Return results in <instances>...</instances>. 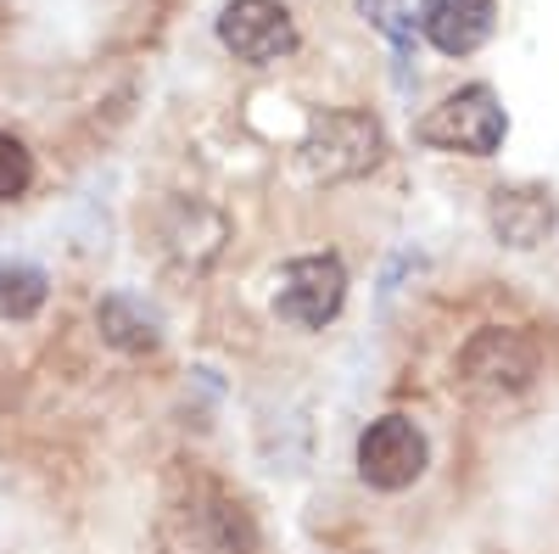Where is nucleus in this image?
<instances>
[{
  "mask_svg": "<svg viewBox=\"0 0 559 554\" xmlns=\"http://www.w3.org/2000/svg\"><path fill=\"white\" fill-rule=\"evenodd\" d=\"M386 152V134L381 123L358 113V107H319L308 118V134L297 141V168L302 179L313 185H342V179H358L381 163Z\"/></svg>",
  "mask_w": 559,
  "mask_h": 554,
  "instance_id": "f257e3e1",
  "label": "nucleus"
},
{
  "mask_svg": "<svg viewBox=\"0 0 559 554\" xmlns=\"http://www.w3.org/2000/svg\"><path fill=\"white\" fill-rule=\"evenodd\" d=\"M509 134V118L498 107L492 84H464L448 102H437L414 123V141L431 152H459V157H492Z\"/></svg>",
  "mask_w": 559,
  "mask_h": 554,
  "instance_id": "f03ea898",
  "label": "nucleus"
},
{
  "mask_svg": "<svg viewBox=\"0 0 559 554\" xmlns=\"http://www.w3.org/2000/svg\"><path fill=\"white\" fill-rule=\"evenodd\" d=\"M347 303V269L336 252H308V258H292L280 269V292H274V314L297 331H319L331 326Z\"/></svg>",
  "mask_w": 559,
  "mask_h": 554,
  "instance_id": "7ed1b4c3",
  "label": "nucleus"
},
{
  "mask_svg": "<svg viewBox=\"0 0 559 554\" xmlns=\"http://www.w3.org/2000/svg\"><path fill=\"white\" fill-rule=\"evenodd\" d=\"M426 432H419L408 414H381L369 421L364 437H358V476L376 487V493H403L426 476Z\"/></svg>",
  "mask_w": 559,
  "mask_h": 554,
  "instance_id": "20e7f679",
  "label": "nucleus"
},
{
  "mask_svg": "<svg viewBox=\"0 0 559 554\" xmlns=\"http://www.w3.org/2000/svg\"><path fill=\"white\" fill-rule=\"evenodd\" d=\"M537 376V347L532 337L509 331V326H487L471 337V347L459 353V381L481 392V398H509V392H526Z\"/></svg>",
  "mask_w": 559,
  "mask_h": 554,
  "instance_id": "39448f33",
  "label": "nucleus"
},
{
  "mask_svg": "<svg viewBox=\"0 0 559 554\" xmlns=\"http://www.w3.org/2000/svg\"><path fill=\"white\" fill-rule=\"evenodd\" d=\"M218 39L236 62L269 68V62L297 51V23L280 0H229L218 12Z\"/></svg>",
  "mask_w": 559,
  "mask_h": 554,
  "instance_id": "423d86ee",
  "label": "nucleus"
},
{
  "mask_svg": "<svg viewBox=\"0 0 559 554\" xmlns=\"http://www.w3.org/2000/svg\"><path fill=\"white\" fill-rule=\"evenodd\" d=\"M487 224L503 247L526 252L548 241V229H554V191H543V185H498L487 202Z\"/></svg>",
  "mask_w": 559,
  "mask_h": 554,
  "instance_id": "0eeeda50",
  "label": "nucleus"
},
{
  "mask_svg": "<svg viewBox=\"0 0 559 554\" xmlns=\"http://www.w3.org/2000/svg\"><path fill=\"white\" fill-rule=\"evenodd\" d=\"M498 7L492 0H426L419 12V34H426L442 57H471L492 39Z\"/></svg>",
  "mask_w": 559,
  "mask_h": 554,
  "instance_id": "6e6552de",
  "label": "nucleus"
},
{
  "mask_svg": "<svg viewBox=\"0 0 559 554\" xmlns=\"http://www.w3.org/2000/svg\"><path fill=\"white\" fill-rule=\"evenodd\" d=\"M96 326H102V337H107L118 353H152V347L163 342L157 308H146L140 297H129V292H118V297H107V303L96 308Z\"/></svg>",
  "mask_w": 559,
  "mask_h": 554,
  "instance_id": "1a4fd4ad",
  "label": "nucleus"
},
{
  "mask_svg": "<svg viewBox=\"0 0 559 554\" xmlns=\"http://www.w3.org/2000/svg\"><path fill=\"white\" fill-rule=\"evenodd\" d=\"M51 297V281L34 263H0V319H34Z\"/></svg>",
  "mask_w": 559,
  "mask_h": 554,
  "instance_id": "9d476101",
  "label": "nucleus"
},
{
  "mask_svg": "<svg viewBox=\"0 0 559 554\" xmlns=\"http://www.w3.org/2000/svg\"><path fill=\"white\" fill-rule=\"evenodd\" d=\"M28 185H34V157H28V146L17 141V134L0 129V202H17Z\"/></svg>",
  "mask_w": 559,
  "mask_h": 554,
  "instance_id": "9b49d317",
  "label": "nucleus"
},
{
  "mask_svg": "<svg viewBox=\"0 0 559 554\" xmlns=\"http://www.w3.org/2000/svg\"><path fill=\"white\" fill-rule=\"evenodd\" d=\"M358 7H364V17L369 23H376V28H386L397 45H403V51H408V45H414V28L403 23V12H397V0H358Z\"/></svg>",
  "mask_w": 559,
  "mask_h": 554,
  "instance_id": "f8f14e48",
  "label": "nucleus"
}]
</instances>
